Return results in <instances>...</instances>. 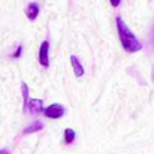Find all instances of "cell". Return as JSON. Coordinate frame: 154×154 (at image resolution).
Instances as JSON below:
<instances>
[{"label":"cell","instance_id":"3957f363","mask_svg":"<svg viewBox=\"0 0 154 154\" xmlns=\"http://www.w3.org/2000/svg\"><path fill=\"white\" fill-rule=\"evenodd\" d=\"M64 112H66V109H64V106L60 105V103H52V105L47 106V108L44 109L45 117L52 118V120H55V118H61V117L64 115Z\"/></svg>","mask_w":154,"mask_h":154},{"label":"cell","instance_id":"5b68a950","mask_svg":"<svg viewBox=\"0 0 154 154\" xmlns=\"http://www.w3.org/2000/svg\"><path fill=\"white\" fill-rule=\"evenodd\" d=\"M39 5L36 3V2H33V3H30L27 8H26V15H27V18L30 20V21H33V20H36L38 18V15H39Z\"/></svg>","mask_w":154,"mask_h":154},{"label":"cell","instance_id":"8992f818","mask_svg":"<svg viewBox=\"0 0 154 154\" xmlns=\"http://www.w3.org/2000/svg\"><path fill=\"white\" fill-rule=\"evenodd\" d=\"M70 63H72V67H73V73L76 78H81L84 75V67L81 64V61L78 60L76 55H70Z\"/></svg>","mask_w":154,"mask_h":154},{"label":"cell","instance_id":"52a82bcc","mask_svg":"<svg viewBox=\"0 0 154 154\" xmlns=\"http://www.w3.org/2000/svg\"><path fill=\"white\" fill-rule=\"evenodd\" d=\"M44 129V123L42 121H39V120H36V121H33L32 124H29L24 130H23V135H29V133H35V132H39V130H42Z\"/></svg>","mask_w":154,"mask_h":154},{"label":"cell","instance_id":"8fae6325","mask_svg":"<svg viewBox=\"0 0 154 154\" xmlns=\"http://www.w3.org/2000/svg\"><path fill=\"white\" fill-rule=\"evenodd\" d=\"M0 154H11V151L6 150V148H3V150H0Z\"/></svg>","mask_w":154,"mask_h":154},{"label":"cell","instance_id":"6da1fadb","mask_svg":"<svg viewBox=\"0 0 154 154\" xmlns=\"http://www.w3.org/2000/svg\"><path fill=\"white\" fill-rule=\"evenodd\" d=\"M115 24H117V32H118V38L120 42L123 45V50L129 54L138 52L142 50V44L138 41V38L132 33V30L129 29V26L123 21L121 17L115 18Z\"/></svg>","mask_w":154,"mask_h":154},{"label":"cell","instance_id":"277c9868","mask_svg":"<svg viewBox=\"0 0 154 154\" xmlns=\"http://www.w3.org/2000/svg\"><path fill=\"white\" fill-rule=\"evenodd\" d=\"M48 52H50V42L48 41H44L41 44V48H39V63L42 67H48L50 66V57H48Z\"/></svg>","mask_w":154,"mask_h":154},{"label":"cell","instance_id":"30bf717a","mask_svg":"<svg viewBox=\"0 0 154 154\" xmlns=\"http://www.w3.org/2000/svg\"><path fill=\"white\" fill-rule=\"evenodd\" d=\"M109 2H111V6H114V8L120 6V3H121V0H109Z\"/></svg>","mask_w":154,"mask_h":154},{"label":"cell","instance_id":"ba28073f","mask_svg":"<svg viewBox=\"0 0 154 154\" xmlns=\"http://www.w3.org/2000/svg\"><path fill=\"white\" fill-rule=\"evenodd\" d=\"M75 136H76V133H75L73 129H66L64 130V142L66 144H72L75 141Z\"/></svg>","mask_w":154,"mask_h":154},{"label":"cell","instance_id":"9c48e42d","mask_svg":"<svg viewBox=\"0 0 154 154\" xmlns=\"http://www.w3.org/2000/svg\"><path fill=\"white\" fill-rule=\"evenodd\" d=\"M21 54H23V45H18V47H17V50H15V52L12 54V57H14V58H18Z\"/></svg>","mask_w":154,"mask_h":154},{"label":"cell","instance_id":"7a4b0ae2","mask_svg":"<svg viewBox=\"0 0 154 154\" xmlns=\"http://www.w3.org/2000/svg\"><path fill=\"white\" fill-rule=\"evenodd\" d=\"M23 109H24V112L32 114V115L44 112V109H45L44 108V100L42 99H29V102L26 105H23Z\"/></svg>","mask_w":154,"mask_h":154}]
</instances>
